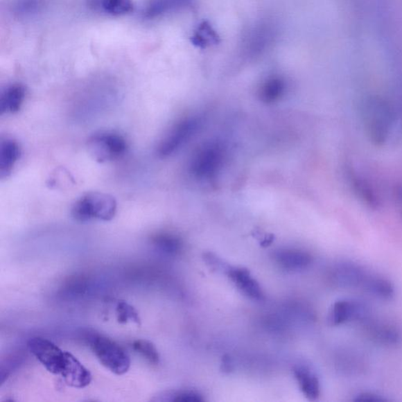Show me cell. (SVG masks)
Here are the masks:
<instances>
[{"mask_svg": "<svg viewBox=\"0 0 402 402\" xmlns=\"http://www.w3.org/2000/svg\"><path fill=\"white\" fill-rule=\"evenodd\" d=\"M363 117L366 133L372 143L376 146L385 143L393 121V112L389 103L377 97L366 100Z\"/></svg>", "mask_w": 402, "mask_h": 402, "instance_id": "obj_1", "label": "cell"}, {"mask_svg": "<svg viewBox=\"0 0 402 402\" xmlns=\"http://www.w3.org/2000/svg\"><path fill=\"white\" fill-rule=\"evenodd\" d=\"M117 204L109 194L92 192L84 195L73 206V218L76 222H87L93 220L110 221L114 218Z\"/></svg>", "mask_w": 402, "mask_h": 402, "instance_id": "obj_2", "label": "cell"}, {"mask_svg": "<svg viewBox=\"0 0 402 402\" xmlns=\"http://www.w3.org/2000/svg\"><path fill=\"white\" fill-rule=\"evenodd\" d=\"M94 356L106 369L116 375H123L131 366V360L124 349L114 340L100 335H91L88 338Z\"/></svg>", "mask_w": 402, "mask_h": 402, "instance_id": "obj_3", "label": "cell"}, {"mask_svg": "<svg viewBox=\"0 0 402 402\" xmlns=\"http://www.w3.org/2000/svg\"><path fill=\"white\" fill-rule=\"evenodd\" d=\"M88 151L98 163L116 161L125 155L128 143L120 134L114 132H101L87 141Z\"/></svg>", "mask_w": 402, "mask_h": 402, "instance_id": "obj_4", "label": "cell"}, {"mask_svg": "<svg viewBox=\"0 0 402 402\" xmlns=\"http://www.w3.org/2000/svg\"><path fill=\"white\" fill-rule=\"evenodd\" d=\"M33 356L52 374L61 375L67 362V351H63L51 341L35 337L28 342Z\"/></svg>", "mask_w": 402, "mask_h": 402, "instance_id": "obj_5", "label": "cell"}, {"mask_svg": "<svg viewBox=\"0 0 402 402\" xmlns=\"http://www.w3.org/2000/svg\"><path fill=\"white\" fill-rule=\"evenodd\" d=\"M371 309L363 301L354 299H342L335 302L329 313L328 323L331 326L353 322L367 320Z\"/></svg>", "mask_w": 402, "mask_h": 402, "instance_id": "obj_6", "label": "cell"}, {"mask_svg": "<svg viewBox=\"0 0 402 402\" xmlns=\"http://www.w3.org/2000/svg\"><path fill=\"white\" fill-rule=\"evenodd\" d=\"M223 159L222 147L215 143L204 145L193 156L191 171L199 179L210 178L220 168Z\"/></svg>", "mask_w": 402, "mask_h": 402, "instance_id": "obj_7", "label": "cell"}, {"mask_svg": "<svg viewBox=\"0 0 402 402\" xmlns=\"http://www.w3.org/2000/svg\"><path fill=\"white\" fill-rule=\"evenodd\" d=\"M198 124V121L195 118H189L177 123L159 143L158 155L161 158H166L174 155L196 132Z\"/></svg>", "mask_w": 402, "mask_h": 402, "instance_id": "obj_8", "label": "cell"}, {"mask_svg": "<svg viewBox=\"0 0 402 402\" xmlns=\"http://www.w3.org/2000/svg\"><path fill=\"white\" fill-rule=\"evenodd\" d=\"M371 274L362 265L342 262L335 265L331 271L330 277L337 287L363 289Z\"/></svg>", "mask_w": 402, "mask_h": 402, "instance_id": "obj_9", "label": "cell"}, {"mask_svg": "<svg viewBox=\"0 0 402 402\" xmlns=\"http://www.w3.org/2000/svg\"><path fill=\"white\" fill-rule=\"evenodd\" d=\"M238 290L247 298L256 301H263L265 299L261 286L254 279L250 271L244 268H236L229 265L225 273Z\"/></svg>", "mask_w": 402, "mask_h": 402, "instance_id": "obj_10", "label": "cell"}, {"mask_svg": "<svg viewBox=\"0 0 402 402\" xmlns=\"http://www.w3.org/2000/svg\"><path fill=\"white\" fill-rule=\"evenodd\" d=\"M61 376L68 386L75 388H85L92 380L90 371L69 352H67V362Z\"/></svg>", "mask_w": 402, "mask_h": 402, "instance_id": "obj_11", "label": "cell"}, {"mask_svg": "<svg viewBox=\"0 0 402 402\" xmlns=\"http://www.w3.org/2000/svg\"><path fill=\"white\" fill-rule=\"evenodd\" d=\"M366 332L372 340L377 344L386 346H395L400 344L401 334L398 328L391 324L370 320L364 322Z\"/></svg>", "mask_w": 402, "mask_h": 402, "instance_id": "obj_12", "label": "cell"}, {"mask_svg": "<svg viewBox=\"0 0 402 402\" xmlns=\"http://www.w3.org/2000/svg\"><path fill=\"white\" fill-rule=\"evenodd\" d=\"M293 374L300 391L309 401H316L320 397L321 384L318 377L310 366L297 365L293 368Z\"/></svg>", "mask_w": 402, "mask_h": 402, "instance_id": "obj_13", "label": "cell"}, {"mask_svg": "<svg viewBox=\"0 0 402 402\" xmlns=\"http://www.w3.org/2000/svg\"><path fill=\"white\" fill-rule=\"evenodd\" d=\"M21 150L19 143L12 138L0 140V178H8L13 171L21 157Z\"/></svg>", "mask_w": 402, "mask_h": 402, "instance_id": "obj_14", "label": "cell"}, {"mask_svg": "<svg viewBox=\"0 0 402 402\" xmlns=\"http://www.w3.org/2000/svg\"><path fill=\"white\" fill-rule=\"evenodd\" d=\"M274 261L283 269L290 271L303 270L312 263L309 253L297 250H280L274 253Z\"/></svg>", "mask_w": 402, "mask_h": 402, "instance_id": "obj_15", "label": "cell"}, {"mask_svg": "<svg viewBox=\"0 0 402 402\" xmlns=\"http://www.w3.org/2000/svg\"><path fill=\"white\" fill-rule=\"evenodd\" d=\"M26 87L21 84L8 86L0 96V114H15L19 112L25 102Z\"/></svg>", "mask_w": 402, "mask_h": 402, "instance_id": "obj_16", "label": "cell"}, {"mask_svg": "<svg viewBox=\"0 0 402 402\" xmlns=\"http://www.w3.org/2000/svg\"><path fill=\"white\" fill-rule=\"evenodd\" d=\"M193 0H151L144 11L146 19L155 17L169 13V12L188 7Z\"/></svg>", "mask_w": 402, "mask_h": 402, "instance_id": "obj_17", "label": "cell"}, {"mask_svg": "<svg viewBox=\"0 0 402 402\" xmlns=\"http://www.w3.org/2000/svg\"><path fill=\"white\" fill-rule=\"evenodd\" d=\"M374 297L383 299H392L395 291L392 283L384 277L372 274L363 289Z\"/></svg>", "mask_w": 402, "mask_h": 402, "instance_id": "obj_18", "label": "cell"}, {"mask_svg": "<svg viewBox=\"0 0 402 402\" xmlns=\"http://www.w3.org/2000/svg\"><path fill=\"white\" fill-rule=\"evenodd\" d=\"M350 181L354 193L364 202L372 209L378 208L380 205L379 199L367 182L350 171Z\"/></svg>", "mask_w": 402, "mask_h": 402, "instance_id": "obj_19", "label": "cell"}, {"mask_svg": "<svg viewBox=\"0 0 402 402\" xmlns=\"http://www.w3.org/2000/svg\"><path fill=\"white\" fill-rule=\"evenodd\" d=\"M285 90V81L279 78H272L262 86L259 97L264 103H274L281 98Z\"/></svg>", "mask_w": 402, "mask_h": 402, "instance_id": "obj_20", "label": "cell"}, {"mask_svg": "<svg viewBox=\"0 0 402 402\" xmlns=\"http://www.w3.org/2000/svg\"><path fill=\"white\" fill-rule=\"evenodd\" d=\"M152 242L158 250L169 256L178 255L182 248V242L179 236L168 233L156 235Z\"/></svg>", "mask_w": 402, "mask_h": 402, "instance_id": "obj_21", "label": "cell"}, {"mask_svg": "<svg viewBox=\"0 0 402 402\" xmlns=\"http://www.w3.org/2000/svg\"><path fill=\"white\" fill-rule=\"evenodd\" d=\"M218 37L216 33L213 30L209 24L204 22L201 24L198 31L192 37V43L200 49H205L207 46L211 44H217Z\"/></svg>", "mask_w": 402, "mask_h": 402, "instance_id": "obj_22", "label": "cell"}, {"mask_svg": "<svg viewBox=\"0 0 402 402\" xmlns=\"http://www.w3.org/2000/svg\"><path fill=\"white\" fill-rule=\"evenodd\" d=\"M102 7L106 13L114 16L125 15L134 9L132 0H102Z\"/></svg>", "mask_w": 402, "mask_h": 402, "instance_id": "obj_23", "label": "cell"}, {"mask_svg": "<svg viewBox=\"0 0 402 402\" xmlns=\"http://www.w3.org/2000/svg\"><path fill=\"white\" fill-rule=\"evenodd\" d=\"M134 351L141 354L148 362L152 365H158L159 356L157 349L151 342L147 340H136L132 345Z\"/></svg>", "mask_w": 402, "mask_h": 402, "instance_id": "obj_24", "label": "cell"}, {"mask_svg": "<svg viewBox=\"0 0 402 402\" xmlns=\"http://www.w3.org/2000/svg\"><path fill=\"white\" fill-rule=\"evenodd\" d=\"M117 321L121 324L127 323L128 320H132L136 324H140V317L139 313L134 309V307L125 302H121L116 306Z\"/></svg>", "mask_w": 402, "mask_h": 402, "instance_id": "obj_25", "label": "cell"}, {"mask_svg": "<svg viewBox=\"0 0 402 402\" xmlns=\"http://www.w3.org/2000/svg\"><path fill=\"white\" fill-rule=\"evenodd\" d=\"M171 401L180 402H200L204 401L203 396L194 390H183V391L171 392L167 395Z\"/></svg>", "mask_w": 402, "mask_h": 402, "instance_id": "obj_26", "label": "cell"}, {"mask_svg": "<svg viewBox=\"0 0 402 402\" xmlns=\"http://www.w3.org/2000/svg\"><path fill=\"white\" fill-rule=\"evenodd\" d=\"M356 401H368V402H377V401H385L387 399H384L383 396L374 394L372 392H362L358 394L356 399Z\"/></svg>", "mask_w": 402, "mask_h": 402, "instance_id": "obj_27", "label": "cell"}, {"mask_svg": "<svg viewBox=\"0 0 402 402\" xmlns=\"http://www.w3.org/2000/svg\"><path fill=\"white\" fill-rule=\"evenodd\" d=\"M223 370L226 372H230L232 370V362L231 360L228 358H225L223 360Z\"/></svg>", "mask_w": 402, "mask_h": 402, "instance_id": "obj_28", "label": "cell"}, {"mask_svg": "<svg viewBox=\"0 0 402 402\" xmlns=\"http://www.w3.org/2000/svg\"><path fill=\"white\" fill-rule=\"evenodd\" d=\"M396 198H397L398 203L401 207L402 211V186L396 189Z\"/></svg>", "mask_w": 402, "mask_h": 402, "instance_id": "obj_29", "label": "cell"}]
</instances>
